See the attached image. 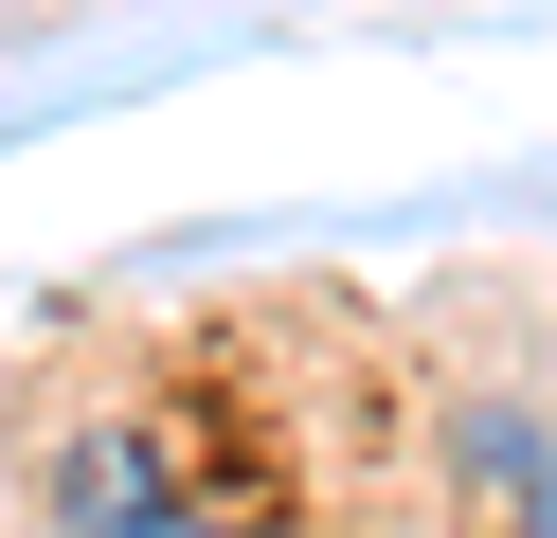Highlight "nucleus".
Segmentation results:
<instances>
[{"label": "nucleus", "mask_w": 557, "mask_h": 538, "mask_svg": "<svg viewBox=\"0 0 557 538\" xmlns=\"http://www.w3.org/2000/svg\"><path fill=\"white\" fill-rule=\"evenodd\" d=\"M54 521H73V538H234L216 502H181V485H162V449H145V430H73V449H54Z\"/></svg>", "instance_id": "1"}]
</instances>
